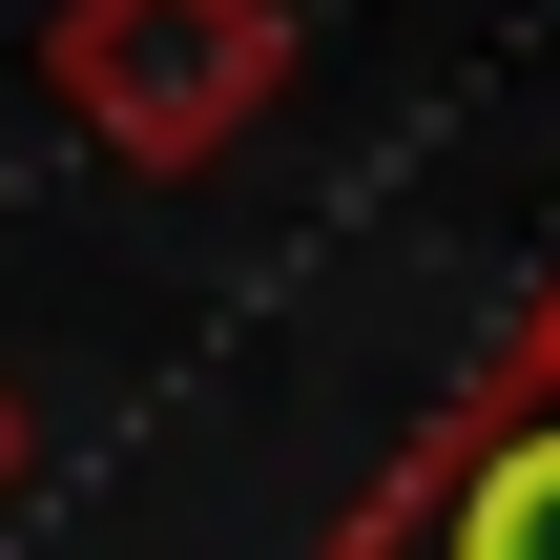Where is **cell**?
<instances>
[{
    "mask_svg": "<svg viewBox=\"0 0 560 560\" xmlns=\"http://www.w3.org/2000/svg\"><path fill=\"white\" fill-rule=\"evenodd\" d=\"M332 560H560V395H499L457 374V416L353 499Z\"/></svg>",
    "mask_w": 560,
    "mask_h": 560,
    "instance_id": "7a4b0ae2",
    "label": "cell"
},
{
    "mask_svg": "<svg viewBox=\"0 0 560 560\" xmlns=\"http://www.w3.org/2000/svg\"><path fill=\"white\" fill-rule=\"evenodd\" d=\"M0 499H21V395H0Z\"/></svg>",
    "mask_w": 560,
    "mask_h": 560,
    "instance_id": "277c9868",
    "label": "cell"
},
{
    "mask_svg": "<svg viewBox=\"0 0 560 560\" xmlns=\"http://www.w3.org/2000/svg\"><path fill=\"white\" fill-rule=\"evenodd\" d=\"M42 83H62V125H104L125 166H208V145H249L270 83H291V0H62V21H42Z\"/></svg>",
    "mask_w": 560,
    "mask_h": 560,
    "instance_id": "6da1fadb",
    "label": "cell"
},
{
    "mask_svg": "<svg viewBox=\"0 0 560 560\" xmlns=\"http://www.w3.org/2000/svg\"><path fill=\"white\" fill-rule=\"evenodd\" d=\"M478 374H499V395H560V270L520 291V312H499V353H478Z\"/></svg>",
    "mask_w": 560,
    "mask_h": 560,
    "instance_id": "3957f363",
    "label": "cell"
}]
</instances>
